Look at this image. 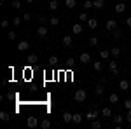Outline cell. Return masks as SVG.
Masks as SVG:
<instances>
[{"instance_id": "obj_15", "label": "cell", "mask_w": 131, "mask_h": 129, "mask_svg": "<svg viewBox=\"0 0 131 129\" xmlns=\"http://www.w3.org/2000/svg\"><path fill=\"white\" fill-rule=\"evenodd\" d=\"M112 37L115 40H121L122 39V30H119V28H115V30L112 31Z\"/></svg>"}, {"instance_id": "obj_37", "label": "cell", "mask_w": 131, "mask_h": 129, "mask_svg": "<svg viewBox=\"0 0 131 129\" xmlns=\"http://www.w3.org/2000/svg\"><path fill=\"white\" fill-rule=\"evenodd\" d=\"M94 72H101V61H94Z\"/></svg>"}, {"instance_id": "obj_23", "label": "cell", "mask_w": 131, "mask_h": 129, "mask_svg": "<svg viewBox=\"0 0 131 129\" xmlns=\"http://www.w3.org/2000/svg\"><path fill=\"white\" fill-rule=\"evenodd\" d=\"M28 63H30V65H35V63H37V61H39V58H37V54H30V56H28Z\"/></svg>"}, {"instance_id": "obj_27", "label": "cell", "mask_w": 131, "mask_h": 129, "mask_svg": "<svg viewBox=\"0 0 131 129\" xmlns=\"http://www.w3.org/2000/svg\"><path fill=\"white\" fill-rule=\"evenodd\" d=\"M21 21H23V18H21V16H14V18H12V25H14V26H19Z\"/></svg>"}, {"instance_id": "obj_21", "label": "cell", "mask_w": 131, "mask_h": 129, "mask_svg": "<svg viewBox=\"0 0 131 129\" xmlns=\"http://www.w3.org/2000/svg\"><path fill=\"white\" fill-rule=\"evenodd\" d=\"M101 126H103V124H101V122H100L98 119L91 120V127H93V129H101Z\"/></svg>"}, {"instance_id": "obj_10", "label": "cell", "mask_w": 131, "mask_h": 129, "mask_svg": "<svg viewBox=\"0 0 131 129\" xmlns=\"http://www.w3.org/2000/svg\"><path fill=\"white\" fill-rule=\"evenodd\" d=\"M81 63H84V65H86V63H89L91 61V54L89 52H81Z\"/></svg>"}, {"instance_id": "obj_39", "label": "cell", "mask_w": 131, "mask_h": 129, "mask_svg": "<svg viewBox=\"0 0 131 129\" xmlns=\"http://www.w3.org/2000/svg\"><path fill=\"white\" fill-rule=\"evenodd\" d=\"M7 37H9L10 40H14V39H16V31H12V30L7 31Z\"/></svg>"}, {"instance_id": "obj_34", "label": "cell", "mask_w": 131, "mask_h": 129, "mask_svg": "<svg viewBox=\"0 0 131 129\" xmlns=\"http://www.w3.org/2000/svg\"><path fill=\"white\" fill-rule=\"evenodd\" d=\"M93 7H94L93 0H86V2H84V9H93Z\"/></svg>"}, {"instance_id": "obj_9", "label": "cell", "mask_w": 131, "mask_h": 129, "mask_svg": "<svg viewBox=\"0 0 131 129\" xmlns=\"http://www.w3.org/2000/svg\"><path fill=\"white\" fill-rule=\"evenodd\" d=\"M121 52H122V49L119 47V45H114V47L110 49V54L114 56V58H119V56H121Z\"/></svg>"}, {"instance_id": "obj_20", "label": "cell", "mask_w": 131, "mask_h": 129, "mask_svg": "<svg viewBox=\"0 0 131 129\" xmlns=\"http://www.w3.org/2000/svg\"><path fill=\"white\" fill-rule=\"evenodd\" d=\"M108 101L110 103H119V94H115V92L108 94Z\"/></svg>"}, {"instance_id": "obj_18", "label": "cell", "mask_w": 131, "mask_h": 129, "mask_svg": "<svg viewBox=\"0 0 131 129\" xmlns=\"http://www.w3.org/2000/svg\"><path fill=\"white\" fill-rule=\"evenodd\" d=\"M119 87H121L122 91H128V89H129V82H128L126 79H122L121 82H119Z\"/></svg>"}, {"instance_id": "obj_7", "label": "cell", "mask_w": 131, "mask_h": 129, "mask_svg": "<svg viewBox=\"0 0 131 129\" xmlns=\"http://www.w3.org/2000/svg\"><path fill=\"white\" fill-rule=\"evenodd\" d=\"M47 33H49V31H47V28H46L44 25H40V26L37 28V35H39L40 39H44V37H47Z\"/></svg>"}, {"instance_id": "obj_3", "label": "cell", "mask_w": 131, "mask_h": 129, "mask_svg": "<svg viewBox=\"0 0 131 129\" xmlns=\"http://www.w3.org/2000/svg\"><path fill=\"white\" fill-rule=\"evenodd\" d=\"M105 28H107V31H114L115 28H119V26H117V21H115V19H107Z\"/></svg>"}, {"instance_id": "obj_5", "label": "cell", "mask_w": 131, "mask_h": 129, "mask_svg": "<svg viewBox=\"0 0 131 129\" xmlns=\"http://www.w3.org/2000/svg\"><path fill=\"white\" fill-rule=\"evenodd\" d=\"M16 49L19 51V52H23V51H28V49H30V44H28L26 40H21V42H18Z\"/></svg>"}, {"instance_id": "obj_25", "label": "cell", "mask_w": 131, "mask_h": 129, "mask_svg": "<svg viewBox=\"0 0 131 129\" xmlns=\"http://www.w3.org/2000/svg\"><path fill=\"white\" fill-rule=\"evenodd\" d=\"M58 7H60L58 0H51V2H49V9H51V10H56Z\"/></svg>"}, {"instance_id": "obj_36", "label": "cell", "mask_w": 131, "mask_h": 129, "mask_svg": "<svg viewBox=\"0 0 131 129\" xmlns=\"http://www.w3.org/2000/svg\"><path fill=\"white\" fill-rule=\"evenodd\" d=\"M67 66H68V68H73V66H75V60H73V58H68V60H67Z\"/></svg>"}, {"instance_id": "obj_24", "label": "cell", "mask_w": 131, "mask_h": 129, "mask_svg": "<svg viewBox=\"0 0 131 129\" xmlns=\"http://www.w3.org/2000/svg\"><path fill=\"white\" fill-rule=\"evenodd\" d=\"M10 7L16 9V10H19L21 9V2H19V0H12V2H10Z\"/></svg>"}, {"instance_id": "obj_19", "label": "cell", "mask_w": 131, "mask_h": 129, "mask_svg": "<svg viewBox=\"0 0 131 129\" xmlns=\"http://www.w3.org/2000/svg\"><path fill=\"white\" fill-rule=\"evenodd\" d=\"M94 92H96L98 96H101V94L105 92V87H103V84H96V87H94Z\"/></svg>"}, {"instance_id": "obj_42", "label": "cell", "mask_w": 131, "mask_h": 129, "mask_svg": "<svg viewBox=\"0 0 131 129\" xmlns=\"http://www.w3.org/2000/svg\"><path fill=\"white\" fill-rule=\"evenodd\" d=\"M9 26V19H2V28H7Z\"/></svg>"}, {"instance_id": "obj_12", "label": "cell", "mask_w": 131, "mask_h": 129, "mask_svg": "<svg viewBox=\"0 0 131 129\" xmlns=\"http://www.w3.org/2000/svg\"><path fill=\"white\" fill-rule=\"evenodd\" d=\"M88 26H89L91 30L98 28V19H96V18H89V19H88Z\"/></svg>"}, {"instance_id": "obj_13", "label": "cell", "mask_w": 131, "mask_h": 129, "mask_svg": "<svg viewBox=\"0 0 131 129\" xmlns=\"http://www.w3.org/2000/svg\"><path fill=\"white\" fill-rule=\"evenodd\" d=\"M98 115H100V113H98V112H96V110H94V112H88V113H86V119L89 120H94V119H98Z\"/></svg>"}, {"instance_id": "obj_6", "label": "cell", "mask_w": 131, "mask_h": 129, "mask_svg": "<svg viewBox=\"0 0 131 129\" xmlns=\"http://www.w3.org/2000/svg\"><path fill=\"white\" fill-rule=\"evenodd\" d=\"M72 33H75V35L84 33V26H82V23H75V25L72 26Z\"/></svg>"}, {"instance_id": "obj_17", "label": "cell", "mask_w": 131, "mask_h": 129, "mask_svg": "<svg viewBox=\"0 0 131 129\" xmlns=\"http://www.w3.org/2000/svg\"><path fill=\"white\" fill-rule=\"evenodd\" d=\"M108 56H112L108 49H101L100 51V58H101V60H108Z\"/></svg>"}, {"instance_id": "obj_29", "label": "cell", "mask_w": 131, "mask_h": 129, "mask_svg": "<svg viewBox=\"0 0 131 129\" xmlns=\"http://www.w3.org/2000/svg\"><path fill=\"white\" fill-rule=\"evenodd\" d=\"M93 4H94V9H101L105 5V0H94Z\"/></svg>"}, {"instance_id": "obj_30", "label": "cell", "mask_w": 131, "mask_h": 129, "mask_svg": "<svg viewBox=\"0 0 131 129\" xmlns=\"http://www.w3.org/2000/svg\"><path fill=\"white\" fill-rule=\"evenodd\" d=\"M79 19H81V23H84V21L88 23V19H89V16H88V12H81V14H79Z\"/></svg>"}, {"instance_id": "obj_1", "label": "cell", "mask_w": 131, "mask_h": 129, "mask_svg": "<svg viewBox=\"0 0 131 129\" xmlns=\"http://www.w3.org/2000/svg\"><path fill=\"white\" fill-rule=\"evenodd\" d=\"M88 98V92L84 89H77L75 91V94H73V99H75V103H84Z\"/></svg>"}, {"instance_id": "obj_32", "label": "cell", "mask_w": 131, "mask_h": 129, "mask_svg": "<svg viewBox=\"0 0 131 129\" xmlns=\"http://www.w3.org/2000/svg\"><path fill=\"white\" fill-rule=\"evenodd\" d=\"M49 25H51V26H58V25H60V18H51Z\"/></svg>"}, {"instance_id": "obj_22", "label": "cell", "mask_w": 131, "mask_h": 129, "mask_svg": "<svg viewBox=\"0 0 131 129\" xmlns=\"http://www.w3.org/2000/svg\"><path fill=\"white\" fill-rule=\"evenodd\" d=\"M72 122H73V124H81V122H82V115H81V113H73Z\"/></svg>"}, {"instance_id": "obj_40", "label": "cell", "mask_w": 131, "mask_h": 129, "mask_svg": "<svg viewBox=\"0 0 131 129\" xmlns=\"http://www.w3.org/2000/svg\"><path fill=\"white\" fill-rule=\"evenodd\" d=\"M124 108H126V110L131 108V99H126V101H124Z\"/></svg>"}, {"instance_id": "obj_16", "label": "cell", "mask_w": 131, "mask_h": 129, "mask_svg": "<svg viewBox=\"0 0 131 129\" xmlns=\"http://www.w3.org/2000/svg\"><path fill=\"white\" fill-rule=\"evenodd\" d=\"M0 120H2V122H9L10 115L7 113V112H4V110H2V112H0Z\"/></svg>"}, {"instance_id": "obj_2", "label": "cell", "mask_w": 131, "mask_h": 129, "mask_svg": "<svg viewBox=\"0 0 131 129\" xmlns=\"http://www.w3.org/2000/svg\"><path fill=\"white\" fill-rule=\"evenodd\" d=\"M108 68H110V73H112V75H119V73H121L117 61H108Z\"/></svg>"}, {"instance_id": "obj_43", "label": "cell", "mask_w": 131, "mask_h": 129, "mask_svg": "<svg viewBox=\"0 0 131 129\" xmlns=\"http://www.w3.org/2000/svg\"><path fill=\"white\" fill-rule=\"evenodd\" d=\"M126 120H128V122L131 124V108L128 110V113H126Z\"/></svg>"}, {"instance_id": "obj_41", "label": "cell", "mask_w": 131, "mask_h": 129, "mask_svg": "<svg viewBox=\"0 0 131 129\" xmlns=\"http://www.w3.org/2000/svg\"><path fill=\"white\" fill-rule=\"evenodd\" d=\"M23 19L25 21H31V16L28 14V12H25V14H23Z\"/></svg>"}, {"instance_id": "obj_31", "label": "cell", "mask_w": 131, "mask_h": 129, "mask_svg": "<svg viewBox=\"0 0 131 129\" xmlns=\"http://www.w3.org/2000/svg\"><path fill=\"white\" fill-rule=\"evenodd\" d=\"M40 127H42V129H49V127H51V120H47V119L42 120V122H40Z\"/></svg>"}, {"instance_id": "obj_35", "label": "cell", "mask_w": 131, "mask_h": 129, "mask_svg": "<svg viewBox=\"0 0 131 129\" xmlns=\"http://www.w3.org/2000/svg\"><path fill=\"white\" fill-rule=\"evenodd\" d=\"M89 45H91V47L98 45V37H91V39H89Z\"/></svg>"}, {"instance_id": "obj_33", "label": "cell", "mask_w": 131, "mask_h": 129, "mask_svg": "<svg viewBox=\"0 0 131 129\" xmlns=\"http://www.w3.org/2000/svg\"><path fill=\"white\" fill-rule=\"evenodd\" d=\"M49 65H52V66H54V65H58V56H49Z\"/></svg>"}, {"instance_id": "obj_8", "label": "cell", "mask_w": 131, "mask_h": 129, "mask_svg": "<svg viewBox=\"0 0 131 129\" xmlns=\"http://www.w3.org/2000/svg\"><path fill=\"white\" fill-rule=\"evenodd\" d=\"M114 10H115L117 14H122V12L126 10V4H124V2H119V4H115V7H114Z\"/></svg>"}, {"instance_id": "obj_28", "label": "cell", "mask_w": 131, "mask_h": 129, "mask_svg": "<svg viewBox=\"0 0 131 129\" xmlns=\"http://www.w3.org/2000/svg\"><path fill=\"white\" fill-rule=\"evenodd\" d=\"M65 5H67V9H73L77 4H75V0H65Z\"/></svg>"}, {"instance_id": "obj_45", "label": "cell", "mask_w": 131, "mask_h": 129, "mask_svg": "<svg viewBox=\"0 0 131 129\" xmlns=\"http://www.w3.org/2000/svg\"><path fill=\"white\" fill-rule=\"evenodd\" d=\"M126 25H128V26H129V28H131V16H129V18H128V19H126Z\"/></svg>"}, {"instance_id": "obj_46", "label": "cell", "mask_w": 131, "mask_h": 129, "mask_svg": "<svg viewBox=\"0 0 131 129\" xmlns=\"http://www.w3.org/2000/svg\"><path fill=\"white\" fill-rule=\"evenodd\" d=\"M26 2H28V4H31V2H35V0H26Z\"/></svg>"}, {"instance_id": "obj_26", "label": "cell", "mask_w": 131, "mask_h": 129, "mask_svg": "<svg viewBox=\"0 0 131 129\" xmlns=\"http://www.w3.org/2000/svg\"><path fill=\"white\" fill-rule=\"evenodd\" d=\"M101 115H103V117H112V110L108 108V107H105V108L101 110Z\"/></svg>"}, {"instance_id": "obj_44", "label": "cell", "mask_w": 131, "mask_h": 129, "mask_svg": "<svg viewBox=\"0 0 131 129\" xmlns=\"http://www.w3.org/2000/svg\"><path fill=\"white\" fill-rule=\"evenodd\" d=\"M37 19H39V23H40V25H42V23L46 21V18H44V16H37Z\"/></svg>"}, {"instance_id": "obj_4", "label": "cell", "mask_w": 131, "mask_h": 129, "mask_svg": "<svg viewBox=\"0 0 131 129\" xmlns=\"http://www.w3.org/2000/svg\"><path fill=\"white\" fill-rule=\"evenodd\" d=\"M26 126H28L30 129L37 127V126H39V119H37L35 115H31V117H28V120H26Z\"/></svg>"}, {"instance_id": "obj_38", "label": "cell", "mask_w": 131, "mask_h": 129, "mask_svg": "<svg viewBox=\"0 0 131 129\" xmlns=\"http://www.w3.org/2000/svg\"><path fill=\"white\" fill-rule=\"evenodd\" d=\"M114 122H115V126L117 124H122V115H115L114 117Z\"/></svg>"}, {"instance_id": "obj_11", "label": "cell", "mask_w": 131, "mask_h": 129, "mask_svg": "<svg viewBox=\"0 0 131 129\" xmlns=\"http://www.w3.org/2000/svg\"><path fill=\"white\" fill-rule=\"evenodd\" d=\"M61 42H63V45H65V47H70L72 44H73V39H72L70 35H65V37H63V40H61Z\"/></svg>"}, {"instance_id": "obj_14", "label": "cell", "mask_w": 131, "mask_h": 129, "mask_svg": "<svg viewBox=\"0 0 131 129\" xmlns=\"http://www.w3.org/2000/svg\"><path fill=\"white\" fill-rule=\"evenodd\" d=\"M72 119H73V113H70V112H65V113H63V122H65V124L72 122Z\"/></svg>"}]
</instances>
